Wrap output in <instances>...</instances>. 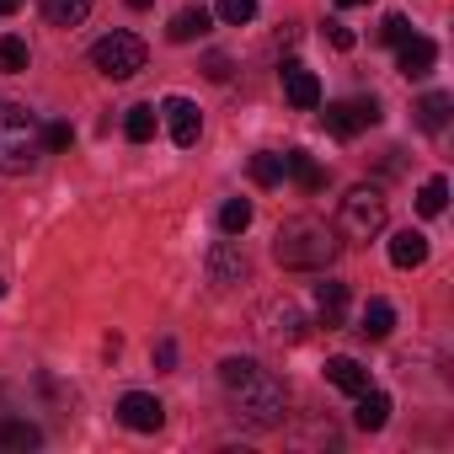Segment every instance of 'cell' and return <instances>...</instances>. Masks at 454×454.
Listing matches in <instances>:
<instances>
[{
	"mask_svg": "<svg viewBox=\"0 0 454 454\" xmlns=\"http://www.w3.org/2000/svg\"><path fill=\"white\" fill-rule=\"evenodd\" d=\"M219 380L224 390L236 395V411L257 427H273L284 417V380L273 369H262L257 358H224L219 364Z\"/></svg>",
	"mask_w": 454,
	"mask_h": 454,
	"instance_id": "6da1fadb",
	"label": "cell"
},
{
	"mask_svg": "<svg viewBox=\"0 0 454 454\" xmlns=\"http://www.w3.org/2000/svg\"><path fill=\"white\" fill-rule=\"evenodd\" d=\"M337 231H326L321 219H310V214H294V219H284L278 224V241H273V257L284 262V268H300V273H321V268H332V257H337Z\"/></svg>",
	"mask_w": 454,
	"mask_h": 454,
	"instance_id": "7a4b0ae2",
	"label": "cell"
},
{
	"mask_svg": "<svg viewBox=\"0 0 454 454\" xmlns=\"http://www.w3.org/2000/svg\"><path fill=\"white\" fill-rule=\"evenodd\" d=\"M43 155V123L22 102H0V176H22Z\"/></svg>",
	"mask_w": 454,
	"mask_h": 454,
	"instance_id": "3957f363",
	"label": "cell"
},
{
	"mask_svg": "<svg viewBox=\"0 0 454 454\" xmlns=\"http://www.w3.org/2000/svg\"><path fill=\"white\" fill-rule=\"evenodd\" d=\"M385 219H390L385 192L369 187V182H358V187H348V198H342V208H337V236H342V241H374V236L385 231Z\"/></svg>",
	"mask_w": 454,
	"mask_h": 454,
	"instance_id": "277c9868",
	"label": "cell"
},
{
	"mask_svg": "<svg viewBox=\"0 0 454 454\" xmlns=\"http://www.w3.org/2000/svg\"><path fill=\"white\" fill-rule=\"evenodd\" d=\"M145 59H150V49H145V38H134V33H107V38H97V49H91V65H97L107 81L139 75Z\"/></svg>",
	"mask_w": 454,
	"mask_h": 454,
	"instance_id": "5b68a950",
	"label": "cell"
},
{
	"mask_svg": "<svg viewBox=\"0 0 454 454\" xmlns=\"http://www.w3.org/2000/svg\"><path fill=\"white\" fill-rule=\"evenodd\" d=\"M369 123H380V102H374V97H358V102H326V129H332L337 139H353V134L369 129Z\"/></svg>",
	"mask_w": 454,
	"mask_h": 454,
	"instance_id": "8992f818",
	"label": "cell"
},
{
	"mask_svg": "<svg viewBox=\"0 0 454 454\" xmlns=\"http://www.w3.org/2000/svg\"><path fill=\"white\" fill-rule=\"evenodd\" d=\"M160 118H166V134H171V145H182V150H192V145H198V134H203V118H198V107H192L187 97H166V102H160Z\"/></svg>",
	"mask_w": 454,
	"mask_h": 454,
	"instance_id": "52a82bcc",
	"label": "cell"
},
{
	"mask_svg": "<svg viewBox=\"0 0 454 454\" xmlns=\"http://www.w3.org/2000/svg\"><path fill=\"white\" fill-rule=\"evenodd\" d=\"M203 268H208V284H214V289H236V284L247 278V257H241L236 241H214Z\"/></svg>",
	"mask_w": 454,
	"mask_h": 454,
	"instance_id": "ba28073f",
	"label": "cell"
},
{
	"mask_svg": "<svg viewBox=\"0 0 454 454\" xmlns=\"http://www.w3.org/2000/svg\"><path fill=\"white\" fill-rule=\"evenodd\" d=\"M268 342H300L305 337V316H300V305H289V300H273L268 310H262V326H257Z\"/></svg>",
	"mask_w": 454,
	"mask_h": 454,
	"instance_id": "9c48e42d",
	"label": "cell"
},
{
	"mask_svg": "<svg viewBox=\"0 0 454 454\" xmlns=\"http://www.w3.org/2000/svg\"><path fill=\"white\" fill-rule=\"evenodd\" d=\"M118 422L134 427V433H155V427L166 422V406H160L155 395H145V390H129V395L118 401Z\"/></svg>",
	"mask_w": 454,
	"mask_h": 454,
	"instance_id": "30bf717a",
	"label": "cell"
},
{
	"mask_svg": "<svg viewBox=\"0 0 454 454\" xmlns=\"http://www.w3.org/2000/svg\"><path fill=\"white\" fill-rule=\"evenodd\" d=\"M395 49H401V54H395V70H401L406 81H422V75L438 65V43H433V38H417V33H411V38L395 43Z\"/></svg>",
	"mask_w": 454,
	"mask_h": 454,
	"instance_id": "8fae6325",
	"label": "cell"
},
{
	"mask_svg": "<svg viewBox=\"0 0 454 454\" xmlns=\"http://www.w3.org/2000/svg\"><path fill=\"white\" fill-rule=\"evenodd\" d=\"M284 97H289V107L316 113V107H321V81H316L305 65H284Z\"/></svg>",
	"mask_w": 454,
	"mask_h": 454,
	"instance_id": "7c38bea8",
	"label": "cell"
},
{
	"mask_svg": "<svg viewBox=\"0 0 454 454\" xmlns=\"http://www.w3.org/2000/svg\"><path fill=\"white\" fill-rule=\"evenodd\" d=\"M316 316H321L326 332L332 326H348V284H337V278L316 284Z\"/></svg>",
	"mask_w": 454,
	"mask_h": 454,
	"instance_id": "4fadbf2b",
	"label": "cell"
},
{
	"mask_svg": "<svg viewBox=\"0 0 454 454\" xmlns=\"http://www.w3.org/2000/svg\"><path fill=\"white\" fill-rule=\"evenodd\" d=\"M390 262H395L401 273L422 268V262H427V236H422V231H395V236H390Z\"/></svg>",
	"mask_w": 454,
	"mask_h": 454,
	"instance_id": "5bb4252c",
	"label": "cell"
},
{
	"mask_svg": "<svg viewBox=\"0 0 454 454\" xmlns=\"http://www.w3.org/2000/svg\"><path fill=\"white\" fill-rule=\"evenodd\" d=\"M326 385H337L342 395H358L369 390V369L358 358H326Z\"/></svg>",
	"mask_w": 454,
	"mask_h": 454,
	"instance_id": "9a60e30c",
	"label": "cell"
},
{
	"mask_svg": "<svg viewBox=\"0 0 454 454\" xmlns=\"http://www.w3.org/2000/svg\"><path fill=\"white\" fill-rule=\"evenodd\" d=\"M353 422H358L364 433H380V427L390 422V395H385V390H374V385H369V390H358V411H353Z\"/></svg>",
	"mask_w": 454,
	"mask_h": 454,
	"instance_id": "2e32d148",
	"label": "cell"
},
{
	"mask_svg": "<svg viewBox=\"0 0 454 454\" xmlns=\"http://www.w3.org/2000/svg\"><path fill=\"white\" fill-rule=\"evenodd\" d=\"M390 326H395V305H390V300H369L364 316H358V332H364L369 342H385Z\"/></svg>",
	"mask_w": 454,
	"mask_h": 454,
	"instance_id": "e0dca14e",
	"label": "cell"
},
{
	"mask_svg": "<svg viewBox=\"0 0 454 454\" xmlns=\"http://www.w3.org/2000/svg\"><path fill=\"white\" fill-rule=\"evenodd\" d=\"M208 22H214V17H208L203 6H187V12H176V17H171L166 38H171V43H192V38H203V33H208Z\"/></svg>",
	"mask_w": 454,
	"mask_h": 454,
	"instance_id": "ac0fdd59",
	"label": "cell"
},
{
	"mask_svg": "<svg viewBox=\"0 0 454 454\" xmlns=\"http://www.w3.org/2000/svg\"><path fill=\"white\" fill-rule=\"evenodd\" d=\"M449 107H454V97L449 91H427L411 113H417V129H427V134H438L443 123H449Z\"/></svg>",
	"mask_w": 454,
	"mask_h": 454,
	"instance_id": "d6986e66",
	"label": "cell"
},
{
	"mask_svg": "<svg viewBox=\"0 0 454 454\" xmlns=\"http://www.w3.org/2000/svg\"><path fill=\"white\" fill-rule=\"evenodd\" d=\"M284 171H289L305 192H321V187H326V171H321L316 155H305V150H289V155H284Z\"/></svg>",
	"mask_w": 454,
	"mask_h": 454,
	"instance_id": "ffe728a7",
	"label": "cell"
},
{
	"mask_svg": "<svg viewBox=\"0 0 454 454\" xmlns=\"http://www.w3.org/2000/svg\"><path fill=\"white\" fill-rule=\"evenodd\" d=\"M43 433L27 417H0V449H38Z\"/></svg>",
	"mask_w": 454,
	"mask_h": 454,
	"instance_id": "44dd1931",
	"label": "cell"
},
{
	"mask_svg": "<svg viewBox=\"0 0 454 454\" xmlns=\"http://www.w3.org/2000/svg\"><path fill=\"white\" fill-rule=\"evenodd\" d=\"M43 17L54 27H81L91 17V0H43Z\"/></svg>",
	"mask_w": 454,
	"mask_h": 454,
	"instance_id": "7402d4cb",
	"label": "cell"
},
{
	"mask_svg": "<svg viewBox=\"0 0 454 454\" xmlns=\"http://www.w3.org/2000/svg\"><path fill=\"white\" fill-rule=\"evenodd\" d=\"M443 203H449V182H443V176H427V182H422V192H417V214L438 219V214H443Z\"/></svg>",
	"mask_w": 454,
	"mask_h": 454,
	"instance_id": "603a6c76",
	"label": "cell"
},
{
	"mask_svg": "<svg viewBox=\"0 0 454 454\" xmlns=\"http://www.w3.org/2000/svg\"><path fill=\"white\" fill-rule=\"evenodd\" d=\"M155 107H129V118H123V134L134 139V145H145V139H155Z\"/></svg>",
	"mask_w": 454,
	"mask_h": 454,
	"instance_id": "cb8c5ba5",
	"label": "cell"
},
{
	"mask_svg": "<svg viewBox=\"0 0 454 454\" xmlns=\"http://www.w3.org/2000/svg\"><path fill=\"white\" fill-rule=\"evenodd\" d=\"M247 224H252V203H247V198H231V203L219 208V231H224V236H241Z\"/></svg>",
	"mask_w": 454,
	"mask_h": 454,
	"instance_id": "d4e9b609",
	"label": "cell"
},
{
	"mask_svg": "<svg viewBox=\"0 0 454 454\" xmlns=\"http://www.w3.org/2000/svg\"><path fill=\"white\" fill-rule=\"evenodd\" d=\"M252 182L257 187H278L284 182V155H252Z\"/></svg>",
	"mask_w": 454,
	"mask_h": 454,
	"instance_id": "484cf974",
	"label": "cell"
},
{
	"mask_svg": "<svg viewBox=\"0 0 454 454\" xmlns=\"http://www.w3.org/2000/svg\"><path fill=\"white\" fill-rule=\"evenodd\" d=\"M27 43L22 38H0V70H6V75H17V70H27Z\"/></svg>",
	"mask_w": 454,
	"mask_h": 454,
	"instance_id": "4316f807",
	"label": "cell"
},
{
	"mask_svg": "<svg viewBox=\"0 0 454 454\" xmlns=\"http://www.w3.org/2000/svg\"><path fill=\"white\" fill-rule=\"evenodd\" d=\"M257 17V0H219V22H231V27H247Z\"/></svg>",
	"mask_w": 454,
	"mask_h": 454,
	"instance_id": "83f0119b",
	"label": "cell"
},
{
	"mask_svg": "<svg viewBox=\"0 0 454 454\" xmlns=\"http://www.w3.org/2000/svg\"><path fill=\"white\" fill-rule=\"evenodd\" d=\"M411 38V22L406 17H385L380 22V43H406Z\"/></svg>",
	"mask_w": 454,
	"mask_h": 454,
	"instance_id": "f1b7e54d",
	"label": "cell"
},
{
	"mask_svg": "<svg viewBox=\"0 0 454 454\" xmlns=\"http://www.w3.org/2000/svg\"><path fill=\"white\" fill-rule=\"evenodd\" d=\"M75 145V129L70 123H49L43 129V150H70Z\"/></svg>",
	"mask_w": 454,
	"mask_h": 454,
	"instance_id": "f546056e",
	"label": "cell"
},
{
	"mask_svg": "<svg viewBox=\"0 0 454 454\" xmlns=\"http://www.w3.org/2000/svg\"><path fill=\"white\" fill-rule=\"evenodd\" d=\"M155 369H160V374H171V369H176V342H171V337H160V342H155Z\"/></svg>",
	"mask_w": 454,
	"mask_h": 454,
	"instance_id": "4dcf8cb0",
	"label": "cell"
},
{
	"mask_svg": "<svg viewBox=\"0 0 454 454\" xmlns=\"http://www.w3.org/2000/svg\"><path fill=\"white\" fill-rule=\"evenodd\" d=\"M203 75H208V81H231V59H224V54H208V59H203Z\"/></svg>",
	"mask_w": 454,
	"mask_h": 454,
	"instance_id": "1f68e13d",
	"label": "cell"
},
{
	"mask_svg": "<svg viewBox=\"0 0 454 454\" xmlns=\"http://www.w3.org/2000/svg\"><path fill=\"white\" fill-rule=\"evenodd\" d=\"M326 43H332V49H353V33H348V22H326Z\"/></svg>",
	"mask_w": 454,
	"mask_h": 454,
	"instance_id": "d6a6232c",
	"label": "cell"
},
{
	"mask_svg": "<svg viewBox=\"0 0 454 454\" xmlns=\"http://www.w3.org/2000/svg\"><path fill=\"white\" fill-rule=\"evenodd\" d=\"M17 6H22V0H0V17H12Z\"/></svg>",
	"mask_w": 454,
	"mask_h": 454,
	"instance_id": "836d02e7",
	"label": "cell"
},
{
	"mask_svg": "<svg viewBox=\"0 0 454 454\" xmlns=\"http://www.w3.org/2000/svg\"><path fill=\"white\" fill-rule=\"evenodd\" d=\"M129 6H134V12H150V6H155V0H129Z\"/></svg>",
	"mask_w": 454,
	"mask_h": 454,
	"instance_id": "e575fe53",
	"label": "cell"
},
{
	"mask_svg": "<svg viewBox=\"0 0 454 454\" xmlns=\"http://www.w3.org/2000/svg\"><path fill=\"white\" fill-rule=\"evenodd\" d=\"M337 6H369V0H337Z\"/></svg>",
	"mask_w": 454,
	"mask_h": 454,
	"instance_id": "d590c367",
	"label": "cell"
},
{
	"mask_svg": "<svg viewBox=\"0 0 454 454\" xmlns=\"http://www.w3.org/2000/svg\"><path fill=\"white\" fill-rule=\"evenodd\" d=\"M0 294H6V284H0Z\"/></svg>",
	"mask_w": 454,
	"mask_h": 454,
	"instance_id": "8d00e7d4",
	"label": "cell"
}]
</instances>
